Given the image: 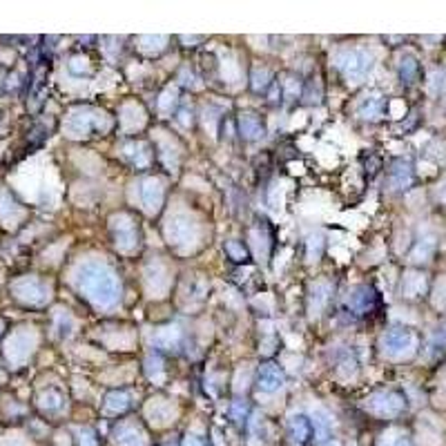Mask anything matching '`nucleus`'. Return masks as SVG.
Wrapping results in <instances>:
<instances>
[{"label":"nucleus","mask_w":446,"mask_h":446,"mask_svg":"<svg viewBox=\"0 0 446 446\" xmlns=\"http://www.w3.org/2000/svg\"><path fill=\"white\" fill-rule=\"evenodd\" d=\"M438 339L442 341V344H446V324L440 328V333H438Z\"/></svg>","instance_id":"obj_35"},{"label":"nucleus","mask_w":446,"mask_h":446,"mask_svg":"<svg viewBox=\"0 0 446 446\" xmlns=\"http://www.w3.org/2000/svg\"><path fill=\"white\" fill-rule=\"evenodd\" d=\"M43 400H45V402H43V406H45L47 411H60V409L65 406L63 395H60V393H56V391L47 393V395H45Z\"/></svg>","instance_id":"obj_25"},{"label":"nucleus","mask_w":446,"mask_h":446,"mask_svg":"<svg viewBox=\"0 0 446 446\" xmlns=\"http://www.w3.org/2000/svg\"><path fill=\"white\" fill-rule=\"evenodd\" d=\"M145 284H148V290L154 295V297H163L168 293L170 288V277H168V271L159 264L154 261L145 268Z\"/></svg>","instance_id":"obj_7"},{"label":"nucleus","mask_w":446,"mask_h":446,"mask_svg":"<svg viewBox=\"0 0 446 446\" xmlns=\"http://www.w3.org/2000/svg\"><path fill=\"white\" fill-rule=\"evenodd\" d=\"M381 446H411V442L406 438H393V440H386Z\"/></svg>","instance_id":"obj_34"},{"label":"nucleus","mask_w":446,"mask_h":446,"mask_svg":"<svg viewBox=\"0 0 446 446\" xmlns=\"http://www.w3.org/2000/svg\"><path fill=\"white\" fill-rule=\"evenodd\" d=\"M337 67L344 71L346 78L359 80L364 78L372 67V56L366 49H344L337 56Z\"/></svg>","instance_id":"obj_3"},{"label":"nucleus","mask_w":446,"mask_h":446,"mask_svg":"<svg viewBox=\"0 0 446 446\" xmlns=\"http://www.w3.org/2000/svg\"><path fill=\"white\" fill-rule=\"evenodd\" d=\"M409 183H411V168L406 163H397L391 172V185L395 190H402V188H406Z\"/></svg>","instance_id":"obj_19"},{"label":"nucleus","mask_w":446,"mask_h":446,"mask_svg":"<svg viewBox=\"0 0 446 446\" xmlns=\"http://www.w3.org/2000/svg\"><path fill=\"white\" fill-rule=\"evenodd\" d=\"M174 105H176V92L174 89H168L165 94L159 98V110L163 112V114H170L172 110H174Z\"/></svg>","instance_id":"obj_27"},{"label":"nucleus","mask_w":446,"mask_h":446,"mask_svg":"<svg viewBox=\"0 0 446 446\" xmlns=\"http://www.w3.org/2000/svg\"><path fill=\"white\" fill-rule=\"evenodd\" d=\"M112 234H114V246L121 252H134L139 248V228L134 223L132 216L128 214H117L112 219Z\"/></svg>","instance_id":"obj_4"},{"label":"nucleus","mask_w":446,"mask_h":446,"mask_svg":"<svg viewBox=\"0 0 446 446\" xmlns=\"http://www.w3.org/2000/svg\"><path fill=\"white\" fill-rule=\"evenodd\" d=\"M78 446H98V440H96L94 431L80 429V431H78Z\"/></svg>","instance_id":"obj_29"},{"label":"nucleus","mask_w":446,"mask_h":446,"mask_svg":"<svg viewBox=\"0 0 446 446\" xmlns=\"http://www.w3.org/2000/svg\"><path fill=\"white\" fill-rule=\"evenodd\" d=\"M148 418L157 424V427H165V424H170L172 418H174L172 402H168V400H152V404L148 406Z\"/></svg>","instance_id":"obj_14"},{"label":"nucleus","mask_w":446,"mask_h":446,"mask_svg":"<svg viewBox=\"0 0 446 446\" xmlns=\"http://www.w3.org/2000/svg\"><path fill=\"white\" fill-rule=\"evenodd\" d=\"M130 395L126 391H114L110 393V395L105 397V413L108 415H121V413H126L130 409Z\"/></svg>","instance_id":"obj_17"},{"label":"nucleus","mask_w":446,"mask_h":446,"mask_svg":"<svg viewBox=\"0 0 446 446\" xmlns=\"http://www.w3.org/2000/svg\"><path fill=\"white\" fill-rule=\"evenodd\" d=\"M381 108H384L381 101H379L377 96H370V98L364 101V105L359 108V114H361L364 119H377L379 114H381Z\"/></svg>","instance_id":"obj_22"},{"label":"nucleus","mask_w":446,"mask_h":446,"mask_svg":"<svg viewBox=\"0 0 446 446\" xmlns=\"http://www.w3.org/2000/svg\"><path fill=\"white\" fill-rule=\"evenodd\" d=\"M69 69H71V71H76V74H83V71H87V60H83V58H74V60H71Z\"/></svg>","instance_id":"obj_33"},{"label":"nucleus","mask_w":446,"mask_h":446,"mask_svg":"<svg viewBox=\"0 0 446 446\" xmlns=\"http://www.w3.org/2000/svg\"><path fill=\"white\" fill-rule=\"evenodd\" d=\"M126 150H128V157H132V161L137 165H145V163H148V159H150L148 157V148H145L143 143H130Z\"/></svg>","instance_id":"obj_24"},{"label":"nucleus","mask_w":446,"mask_h":446,"mask_svg":"<svg viewBox=\"0 0 446 446\" xmlns=\"http://www.w3.org/2000/svg\"><path fill=\"white\" fill-rule=\"evenodd\" d=\"M225 250H228V255L234 259V261H246V259H248L246 248L239 241H230V243L225 246Z\"/></svg>","instance_id":"obj_28"},{"label":"nucleus","mask_w":446,"mask_h":446,"mask_svg":"<svg viewBox=\"0 0 446 446\" xmlns=\"http://www.w3.org/2000/svg\"><path fill=\"white\" fill-rule=\"evenodd\" d=\"M181 341H183V335L176 326L161 328L157 333V337H154V344H157L159 348H165V350H176L181 346Z\"/></svg>","instance_id":"obj_16"},{"label":"nucleus","mask_w":446,"mask_h":446,"mask_svg":"<svg viewBox=\"0 0 446 446\" xmlns=\"http://www.w3.org/2000/svg\"><path fill=\"white\" fill-rule=\"evenodd\" d=\"M440 196H442V199L446 201V183L442 185V190H440Z\"/></svg>","instance_id":"obj_36"},{"label":"nucleus","mask_w":446,"mask_h":446,"mask_svg":"<svg viewBox=\"0 0 446 446\" xmlns=\"http://www.w3.org/2000/svg\"><path fill=\"white\" fill-rule=\"evenodd\" d=\"M377 302V295H375V290L368 288V286H359L352 290V295L348 299V306L352 313H357V315H366L368 310H372V306H375Z\"/></svg>","instance_id":"obj_11"},{"label":"nucleus","mask_w":446,"mask_h":446,"mask_svg":"<svg viewBox=\"0 0 446 446\" xmlns=\"http://www.w3.org/2000/svg\"><path fill=\"white\" fill-rule=\"evenodd\" d=\"M165 237L168 241L174 246H185V243H192L196 239V223L190 219L188 214H174L170 216L168 225H165Z\"/></svg>","instance_id":"obj_5"},{"label":"nucleus","mask_w":446,"mask_h":446,"mask_svg":"<svg viewBox=\"0 0 446 446\" xmlns=\"http://www.w3.org/2000/svg\"><path fill=\"white\" fill-rule=\"evenodd\" d=\"M246 404L243 402H237L234 406H232V418L237 420V422H243V418H246Z\"/></svg>","instance_id":"obj_32"},{"label":"nucleus","mask_w":446,"mask_h":446,"mask_svg":"<svg viewBox=\"0 0 446 446\" xmlns=\"http://www.w3.org/2000/svg\"><path fill=\"white\" fill-rule=\"evenodd\" d=\"M284 372L279 366L275 364H264L261 368H259V375H257V386L261 388L264 393H275L284 386Z\"/></svg>","instance_id":"obj_9"},{"label":"nucleus","mask_w":446,"mask_h":446,"mask_svg":"<svg viewBox=\"0 0 446 446\" xmlns=\"http://www.w3.org/2000/svg\"><path fill=\"white\" fill-rule=\"evenodd\" d=\"M239 132L243 134V139L257 141V139H261L266 134V128H264V123H261V119L257 117V114L246 112V114H241V117H239Z\"/></svg>","instance_id":"obj_13"},{"label":"nucleus","mask_w":446,"mask_h":446,"mask_svg":"<svg viewBox=\"0 0 446 446\" xmlns=\"http://www.w3.org/2000/svg\"><path fill=\"white\" fill-rule=\"evenodd\" d=\"M310 424H313L319 444H324V442L330 440V433H333V420H330V415L324 409H315L313 411V420H310Z\"/></svg>","instance_id":"obj_15"},{"label":"nucleus","mask_w":446,"mask_h":446,"mask_svg":"<svg viewBox=\"0 0 446 446\" xmlns=\"http://www.w3.org/2000/svg\"><path fill=\"white\" fill-rule=\"evenodd\" d=\"M94 128V117H92V112L85 110V112H76L74 117H71V123H69V130L74 132V137H87Z\"/></svg>","instance_id":"obj_18"},{"label":"nucleus","mask_w":446,"mask_h":446,"mask_svg":"<svg viewBox=\"0 0 446 446\" xmlns=\"http://www.w3.org/2000/svg\"><path fill=\"white\" fill-rule=\"evenodd\" d=\"M381 348L393 359H404L418 348V337L409 328H391L381 339Z\"/></svg>","instance_id":"obj_2"},{"label":"nucleus","mask_w":446,"mask_h":446,"mask_svg":"<svg viewBox=\"0 0 446 446\" xmlns=\"http://www.w3.org/2000/svg\"><path fill=\"white\" fill-rule=\"evenodd\" d=\"M76 286L96 306L110 308L121 299V284L112 268L101 261H85L76 273Z\"/></svg>","instance_id":"obj_1"},{"label":"nucleus","mask_w":446,"mask_h":446,"mask_svg":"<svg viewBox=\"0 0 446 446\" xmlns=\"http://www.w3.org/2000/svg\"><path fill=\"white\" fill-rule=\"evenodd\" d=\"M114 442H117V446H150L145 433L139 427H132V424H121L114 431Z\"/></svg>","instance_id":"obj_12"},{"label":"nucleus","mask_w":446,"mask_h":446,"mask_svg":"<svg viewBox=\"0 0 446 446\" xmlns=\"http://www.w3.org/2000/svg\"><path fill=\"white\" fill-rule=\"evenodd\" d=\"M424 277L422 275H409L406 282H404V293L406 297H420L424 293Z\"/></svg>","instance_id":"obj_21"},{"label":"nucleus","mask_w":446,"mask_h":446,"mask_svg":"<svg viewBox=\"0 0 446 446\" xmlns=\"http://www.w3.org/2000/svg\"><path fill=\"white\" fill-rule=\"evenodd\" d=\"M181 446H207V442L201 438V435H194V433H188L183 438V444Z\"/></svg>","instance_id":"obj_31"},{"label":"nucleus","mask_w":446,"mask_h":446,"mask_svg":"<svg viewBox=\"0 0 446 446\" xmlns=\"http://www.w3.org/2000/svg\"><path fill=\"white\" fill-rule=\"evenodd\" d=\"M141 201L145 205V210L150 214H157L163 205V185L159 179H148L143 181V188H141Z\"/></svg>","instance_id":"obj_8"},{"label":"nucleus","mask_w":446,"mask_h":446,"mask_svg":"<svg viewBox=\"0 0 446 446\" xmlns=\"http://www.w3.org/2000/svg\"><path fill=\"white\" fill-rule=\"evenodd\" d=\"M145 372H148V377L152 379V381H163V377H165V370H163V361H161V357L159 355H150L148 357V364H145Z\"/></svg>","instance_id":"obj_20"},{"label":"nucleus","mask_w":446,"mask_h":446,"mask_svg":"<svg viewBox=\"0 0 446 446\" xmlns=\"http://www.w3.org/2000/svg\"><path fill=\"white\" fill-rule=\"evenodd\" d=\"M252 80H255V83H252L255 89L261 92V89H266L268 85H271V71H268V69H255Z\"/></svg>","instance_id":"obj_26"},{"label":"nucleus","mask_w":446,"mask_h":446,"mask_svg":"<svg viewBox=\"0 0 446 446\" xmlns=\"http://www.w3.org/2000/svg\"><path fill=\"white\" fill-rule=\"evenodd\" d=\"M310 435H313V424L306 415H293L288 420V438L293 442V446H304Z\"/></svg>","instance_id":"obj_10"},{"label":"nucleus","mask_w":446,"mask_h":446,"mask_svg":"<svg viewBox=\"0 0 446 446\" xmlns=\"http://www.w3.org/2000/svg\"><path fill=\"white\" fill-rule=\"evenodd\" d=\"M431 252H433V243L431 241H422L418 246V250H415L413 259H415V261H427V259L431 257Z\"/></svg>","instance_id":"obj_30"},{"label":"nucleus","mask_w":446,"mask_h":446,"mask_svg":"<svg viewBox=\"0 0 446 446\" xmlns=\"http://www.w3.org/2000/svg\"><path fill=\"white\" fill-rule=\"evenodd\" d=\"M400 74H402V78L406 80V83H413L415 76H418V60H415L413 56L402 58V63H400Z\"/></svg>","instance_id":"obj_23"},{"label":"nucleus","mask_w":446,"mask_h":446,"mask_svg":"<svg viewBox=\"0 0 446 446\" xmlns=\"http://www.w3.org/2000/svg\"><path fill=\"white\" fill-rule=\"evenodd\" d=\"M366 406L370 413L379 415V418H395V415L404 411V397L393 391H379L366 400Z\"/></svg>","instance_id":"obj_6"}]
</instances>
